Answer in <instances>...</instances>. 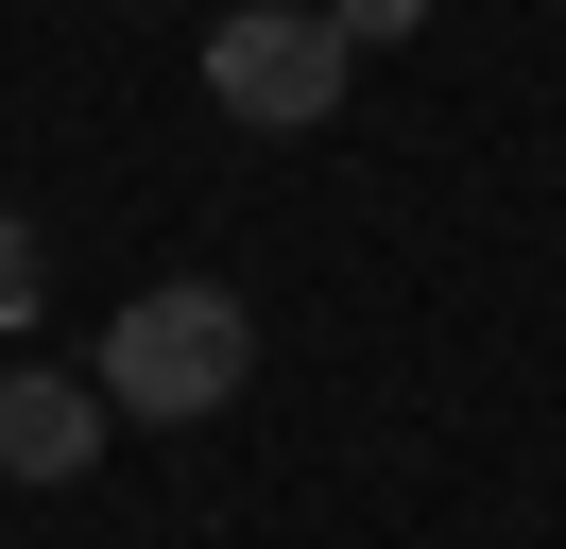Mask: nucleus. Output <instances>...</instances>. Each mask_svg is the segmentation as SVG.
<instances>
[{
    "label": "nucleus",
    "instance_id": "nucleus-4",
    "mask_svg": "<svg viewBox=\"0 0 566 549\" xmlns=\"http://www.w3.org/2000/svg\"><path fill=\"white\" fill-rule=\"evenodd\" d=\"M344 18V52H395V34H429V0H326Z\"/></svg>",
    "mask_w": 566,
    "mask_h": 549
},
{
    "label": "nucleus",
    "instance_id": "nucleus-5",
    "mask_svg": "<svg viewBox=\"0 0 566 549\" xmlns=\"http://www.w3.org/2000/svg\"><path fill=\"white\" fill-rule=\"evenodd\" d=\"M35 292H52V274H35V224H0V327H35Z\"/></svg>",
    "mask_w": 566,
    "mask_h": 549
},
{
    "label": "nucleus",
    "instance_id": "nucleus-1",
    "mask_svg": "<svg viewBox=\"0 0 566 549\" xmlns=\"http://www.w3.org/2000/svg\"><path fill=\"white\" fill-rule=\"evenodd\" d=\"M241 377H258V309L223 292V274H172V292H138L104 327V412L189 429V412H241Z\"/></svg>",
    "mask_w": 566,
    "mask_h": 549
},
{
    "label": "nucleus",
    "instance_id": "nucleus-2",
    "mask_svg": "<svg viewBox=\"0 0 566 549\" xmlns=\"http://www.w3.org/2000/svg\"><path fill=\"white\" fill-rule=\"evenodd\" d=\"M344 18H326V0H241V18L207 34V103L241 137H326L344 121Z\"/></svg>",
    "mask_w": 566,
    "mask_h": 549
},
{
    "label": "nucleus",
    "instance_id": "nucleus-3",
    "mask_svg": "<svg viewBox=\"0 0 566 549\" xmlns=\"http://www.w3.org/2000/svg\"><path fill=\"white\" fill-rule=\"evenodd\" d=\"M86 446H104V377H52V361L0 377V480H86Z\"/></svg>",
    "mask_w": 566,
    "mask_h": 549
}]
</instances>
